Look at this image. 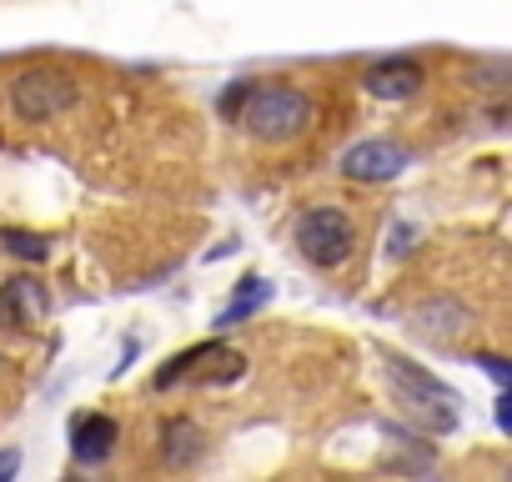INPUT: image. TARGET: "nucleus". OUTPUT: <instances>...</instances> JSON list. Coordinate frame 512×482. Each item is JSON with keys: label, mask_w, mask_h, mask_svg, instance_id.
Here are the masks:
<instances>
[{"label": "nucleus", "mask_w": 512, "mask_h": 482, "mask_svg": "<svg viewBox=\"0 0 512 482\" xmlns=\"http://www.w3.org/2000/svg\"><path fill=\"white\" fill-rule=\"evenodd\" d=\"M312 116H317L312 96L297 91V86H287V81L246 86V101H241V111H236L241 131H246L251 141H267V146H287V141H297V136L312 126Z\"/></svg>", "instance_id": "obj_1"}, {"label": "nucleus", "mask_w": 512, "mask_h": 482, "mask_svg": "<svg viewBox=\"0 0 512 482\" xmlns=\"http://www.w3.org/2000/svg\"><path fill=\"white\" fill-rule=\"evenodd\" d=\"M382 362H387V382H392L397 402H402L427 432H452V427H457L462 397H457L447 382H437L427 367H417L412 357H397V352H387Z\"/></svg>", "instance_id": "obj_2"}, {"label": "nucleus", "mask_w": 512, "mask_h": 482, "mask_svg": "<svg viewBox=\"0 0 512 482\" xmlns=\"http://www.w3.org/2000/svg\"><path fill=\"white\" fill-rule=\"evenodd\" d=\"M297 252L317 267V272H337L352 262L357 252V226L347 211L337 206H312L297 216Z\"/></svg>", "instance_id": "obj_3"}, {"label": "nucleus", "mask_w": 512, "mask_h": 482, "mask_svg": "<svg viewBox=\"0 0 512 482\" xmlns=\"http://www.w3.org/2000/svg\"><path fill=\"white\" fill-rule=\"evenodd\" d=\"M81 106V86L66 76V71H51V66H31L11 81V111L21 121H61Z\"/></svg>", "instance_id": "obj_4"}, {"label": "nucleus", "mask_w": 512, "mask_h": 482, "mask_svg": "<svg viewBox=\"0 0 512 482\" xmlns=\"http://www.w3.org/2000/svg\"><path fill=\"white\" fill-rule=\"evenodd\" d=\"M246 377V357L221 347V342H201V347H186L176 352L161 372H156V387H181V382H201V387H231Z\"/></svg>", "instance_id": "obj_5"}, {"label": "nucleus", "mask_w": 512, "mask_h": 482, "mask_svg": "<svg viewBox=\"0 0 512 482\" xmlns=\"http://www.w3.org/2000/svg\"><path fill=\"white\" fill-rule=\"evenodd\" d=\"M407 166H412V151L397 146V141H357V146L342 156V176H347V181H367V186L397 181Z\"/></svg>", "instance_id": "obj_6"}, {"label": "nucleus", "mask_w": 512, "mask_h": 482, "mask_svg": "<svg viewBox=\"0 0 512 482\" xmlns=\"http://www.w3.org/2000/svg\"><path fill=\"white\" fill-rule=\"evenodd\" d=\"M51 312V292L36 277H11L0 287V332H31L36 322H46Z\"/></svg>", "instance_id": "obj_7"}, {"label": "nucleus", "mask_w": 512, "mask_h": 482, "mask_svg": "<svg viewBox=\"0 0 512 482\" xmlns=\"http://www.w3.org/2000/svg\"><path fill=\"white\" fill-rule=\"evenodd\" d=\"M422 81H427L422 66L407 61V56H387V61L367 66V76H362V86H367L372 101H412L422 91Z\"/></svg>", "instance_id": "obj_8"}, {"label": "nucleus", "mask_w": 512, "mask_h": 482, "mask_svg": "<svg viewBox=\"0 0 512 482\" xmlns=\"http://www.w3.org/2000/svg\"><path fill=\"white\" fill-rule=\"evenodd\" d=\"M116 442H121V427H116V417H106V412H86V417L71 422V457H76L81 467H101V462L116 452Z\"/></svg>", "instance_id": "obj_9"}, {"label": "nucleus", "mask_w": 512, "mask_h": 482, "mask_svg": "<svg viewBox=\"0 0 512 482\" xmlns=\"http://www.w3.org/2000/svg\"><path fill=\"white\" fill-rule=\"evenodd\" d=\"M472 327V312L462 307V302H452V297H437V302H422L417 312H412V332L417 337H427V342H457L462 332Z\"/></svg>", "instance_id": "obj_10"}, {"label": "nucleus", "mask_w": 512, "mask_h": 482, "mask_svg": "<svg viewBox=\"0 0 512 482\" xmlns=\"http://www.w3.org/2000/svg\"><path fill=\"white\" fill-rule=\"evenodd\" d=\"M201 452H206V432L191 422V417H166L161 422V462L166 467H196L201 462Z\"/></svg>", "instance_id": "obj_11"}, {"label": "nucleus", "mask_w": 512, "mask_h": 482, "mask_svg": "<svg viewBox=\"0 0 512 482\" xmlns=\"http://www.w3.org/2000/svg\"><path fill=\"white\" fill-rule=\"evenodd\" d=\"M272 302V282L267 277H246V282H236V292H231V302L216 312V332H226V327H236V322H246L251 312H262Z\"/></svg>", "instance_id": "obj_12"}, {"label": "nucleus", "mask_w": 512, "mask_h": 482, "mask_svg": "<svg viewBox=\"0 0 512 482\" xmlns=\"http://www.w3.org/2000/svg\"><path fill=\"white\" fill-rule=\"evenodd\" d=\"M0 241H6V252H11V257H21V262H46V257H51L46 236H31V231H6Z\"/></svg>", "instance_id": "obj_13"}, {"label": "nucleus", "mask_w": 512, "mask_h": 482, "mask_svg": "<svg viewBox=\"0 0 512 482\" xmlns=\"http://www.w3.org/2000/svg\"><path fill=\"white\" fill-rule=\"evenodd\" d=\"M472 362H477V367H482V372H487L492 382L512 387V362H507V357H492V352H482V357H472Z\"/></svg>", "instance_id": "obj_14"}, {"label": "nucleus", "mask_w": 512, "mask_h": 482, "mask_svg": "<svg viewBox=\"0 0 512 482\" xmlns=\"http://www.w3.org/2000/svg\"><path fill=\"white\" fill-rule=\"evenodd\" d=\"M246 86H251V81H236V86H226V91H221V101H216V106H221V116H226V121H236V111H241V101H246Z\"/></svg>", "instance_id": "obj_15"}, {"label": "nucleus", "mask_w": 512, "mask_h": 482, "mask_svg": "<svg viewBox=\"0 0 512 482\" xmlns=\"http://www.w3.org/2000/svg\"><path fill=\"white\" fill-rule=\"evenodd\" d=\"M492 417H497V432H507V437H512V387H502V392H497Z\"/></svg>", "instance_id": "obj_16"}, {"label": "nucleus", "mask_w": 512, "mask_h": 482, "mask_svg": "<svg viewBox=\"0 0 512 482\" xmlns=\"http://www.w3.org/2000/svg\"><path fill=\"white\" fill-rule=\"evenodd\" d=\"M412 252V226H392V247H387V257H407Z\"/></svg>", "instance_id": "obj_17"}, {"label": "nucleus", "mask_w": 512, "mask_h": 482, "mask_svg": "<svg viewBox=\"0 0 512 482\" xmlns=\"http://www.w3.org/2000/svg\"><path fill=\"white\" fill-rule=\"evenodd\" d=\"M16 467H21V452H0V482L16 477Z\"/></svg>", "instance_id": "obj_18"}, {"label": "nucleus", "mask_w": 512, "mask_h": 482, "mask_svg": "<svg viewBox=\"0 0 512 482\" xmlns=\"http://www.w3.org/2000/svg\"><path fill=\"white\" fill-rule=\"evenodd\" d=\"M507 477H512V467H507Z\"/></svg>", "instance_id": "obj_19"}]
</instances>
